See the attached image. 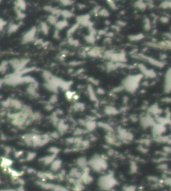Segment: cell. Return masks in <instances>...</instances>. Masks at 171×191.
<instances>
[{"label": "cell", "instance_id": "6da1fadb", "mask_svg": "<svg viewBox=\"0 0 171 191\" xmlns=\"http://www.w3.org/2000/svg\"><path fill=\"white\" fill-rule=\"evenodd\" d=\"M142 77H143V75H140H140L129 76L124 81L123 87L128 91L130 92V93H134L138 88L139 83L142 80Z\"/></svg>", "mask_w": 171, "mask_h": 191}, {"label": "cell", "instance_id": "7a4b0ae2", "mask_svg": "<svg viewBox=\"0 0 171 191\" xmlns=\"http://www.w3.org/2000/svg\"><path fill=\"white\" fill-rule=\"evenodd\" d=\"M90 167L92 168L95 171L100 172L105 170L107 168V164L102 158L99 156H95L90 160L89 162Z\"/></svg>", "mask_w": 171, "mask_h": 191}, {"label": "cell", "instance_id": "3957f363", "mask_svg": "<svg viewBox=\"0 0 171 191\" xmlns=\"http://www.w3.org/2000/svg\"><path fill=\"white\" fill-rule=\"evenodd\" d=\"M99 185L101 188L104 190H108L110 189L115 184V180L112 176H102L99 180Z\"/></svg>", "mask_w": 171, "mask_h": 191}, {"label": "cell", "instance_id": "277c9868", "mask_svg": "<svg viewBox=\"0 0 171 191\" xmlns=\"http://www.w3.org/2000/svg\"><path fill=\"white\" fill-rule=\"evenodd\" d=\"M140 124L144 128H148L149 127H153L156 124V120L152 118L150 114H147L142 116L140 119Z\"/></svg>", "mask_w": 171, "mask_h": 191}, {"label": "cell", "instance_id": "5b68a950", "mask_svg": "<svg viewBox=\"0 0 171 191\" xmlns=\"http://www.w3.org/2000/svg\"><path fill=\"white\" fill-rule=\"evenodd\" d=\"M166 130V128L164 125L158 124V123H156V124L152 127V133L154 137L163 135V133H165Z\"/></svg>", "mask_w": 171, "mask_h": 191}, {"label": "cell", "instance_id": "8992f818", "mask_svg": "<svg viewBox=\"0 0 171 191\" xmlns=\"http://www.w3.org/2000/svg\"><path fill=\"white\" fill-rule=\"evenodd\" d=\"M164 89L166 93H170L171 92V67L167 70L165 74Z\"/></svg>", "mask_w": 171, "mask_h": 191}, {"label": "cell", "instance_id": "52a82bcc", "mask_svg": "<svg viewBox=\"0 0 171 191\" xmlns=\"http://www.w3.org/2000/svg\"><path fill=\"white\" fill-rule=\"evenodd\" d=\"M138 67H139V69L140 71H141L142 74L145 75L146 77H149V78L156 77V73L153 71V70L148 69L145 66L142 65V64H140V65H138Z\"/></svg>", "mask_w": 171, "mask_h": 191}, {"label": "cell", "instance_id": "ba28073f", "mask_svg": "<svg viewBox=\"0 0 171 191\" xmlns=\"http://www.w3.org/2000/svg\"><path fill=\"white\" fill-rule=\"evenodd\" d=\"M36 28L35 27L32 28L31 30H29V31H28L25 35H24V38H23V40L25 42H31L32 40H34V36H35V34H36Z\"/></svg>", "mask_w": 171, "mask_h": 191}, {"label": "cell", "instance_id": "9c48e42d", "mask_svg": "<svg viewBox=\"0 0 171 191\" xmlns=\"http://www.w3.org/2000/svg\"><path fill=\"white\" fill-rule=\"evenodd\" d=\"M162 110L158 107V105L154 104L152 105L148 109V114L151 115V116H154L155 117L159 116V115L161 114Z\"/></svg>", "mask_w": 171, "mask_h": 191}, {"label": "cell", "instance_id": "30bf717a", "mask_svg": "<svg viewBox=\"0 0 171 191\" xmlns=\"http://www.w3.org/2000/svg\"><path fill=\"white\" fill-rule=\"evenodd\" d=\"M140 56H142L141 57H142V58H143L144 59H146V60H148V62H149L152 65L156 66V67H160V68H161L164 66L163 63H162V62H160V61H158L157 60H156V59H154V58H151V57L143 56V55H141V54H140Z\"/></svg>", "mask_w": 171, "mask_h": 191}, {"label": "cell", "instance_id": "8fae6325", "mask_svg": "<svg viewBox=\"0 0 171 191\" xmlns=\"http://www.w3.org/2000/svg\"><path fill=\"white\" fill-rule=\"evenodd\" d=\"M68 22L66 21V20H60V21L58 22V23L56 24V27L57 28V30H62L63 28H66L67 26H68Z\"/></svg>", "mask_w": 171, "mask_h": 191}, {"label": "cell", "instance_id": "7c38bea8", "mask_svg": "<svg viewBox=\"0 0 171 191\" xmlns=\"http://www.w3.org/2000/svg\"><path fill=\"white\" fill-rule=\"evenodd\" d=\"M85 126L86 127L88 130L92 131L95 129V127H96V122H94V121L90 120L88 122H86Z\"/></svg>", "mask_w": 171, "mask_h": 191}, {"label": "cell", "instance_id": "4fadbf2b", "mask_svg": "<svg viewBox=\"0 0 171 191\" xmlns=\"http://www.w3.org/2000/svg\"><path fill=\"white\" fill-rule=\"evenodd\" d=\"M61 166V161L60 160H54L52 163V170L53 171H57L60 169Z\"/></svg>", "mask_w": 171, "mask_h": 191}, {"label": "cell", "instance_id": "5bb4252c", "mask_svg": "<svg viewBox=\"0 0 171 191\" xmlns=\"http://www.w3.org/2000/svg\"><path fill=\"white\" fill-rule=\"evenodd\" d=\"M162 183H164L166 186H169L170 190L171 191V176H168L167 174L164 175L163 177V180H162Z\"/></svg>", "mask_w": 171, "mask_h": 191}, {"label": "cell", "instance_id": "9a60e30c", "mask_svg": "<svg viewBox=\"0 0 171 191\" xmlns=\"http://www.w3.org/2000/svg\"><path fill=\"white\" fill-rule=\"evenodd\" d=\"M128 38H129V39L131 41H138L143 39L144 38V36L142 34H139L136 35H131V36H130Z\"/></svg>", "mask_w": 171, "mask_h": 191}, {"label": "cell", "instance_id": "2e32d148", "mask_svg": "<svg viewBox=\"0 0 171 191\" xmlns=\"http://www.w3.org/2000/svg\"><path fill=\"white\" fill-rule=\"evenodd\" d=\"M48 22L49 24H52V25H56V24L58 23V20L57 18L54 15H50L48 16Z\"/></svg>", "mask_w": 171, "mask_h": 191}, {"label": "cell", "instance_id": "e0dca14e", "mask_svg": "<svg viewBox=\"0 0 171 191\" xmlns=\"http://www.w3.org/2000/svg\"><path fill=\"white\" fill-rule=\"evenodd\" d=\"M134 6L141 10H144L146 8V4L142 1H138L136 2L135 4H134Z\"/></svg>", "mask_w": 171, "mask_h": 191}, {"label": "cell", "instance_id": "ac0fdd59", "mask_svg": "<svg viewBox=\"0 0 171 191\" xmlns=\"http://www.w3.org/2000/svg\"><path fill=\"white\" fill-rule=\"evenodd\" d=\"M88 93H89L90 97L91 100L97 101V99H96V97L94 91L92 87L90 85L88 86Z\"/></svg>", "mask_w": 171, "mask_h": 191}, {"label": "cell", "instance_id": "d6986e66", "mask_svg": "<svg viewBox=\"0 0 171 191\" xmlns=\"http://www.w3.org/2000/svg\"><path fill=\"white\" fill-rule=\"evenodd\" d=\"M15 5H16V7H18V9H20V10H26V3H25V1H17V3H15Z\"/></svg>", "mask_w": 171, "mask_h": 191}, {"label": "cell", "instance_id": "ffe728a7", "mask_svg": "<svg viewBox=\"0 0 171 191\" xmlns=\"http://www.w3.org/2000/svg\"><path fill=\"white\" fill-rule=\"evenodd\" d=\"M105 111L108 115H114L118 113V111L115 108L112 107H108L106 108Z\"/></svg>", "mask_w": 171, "mask_h": 191}, {"label": "cell", "instance_id": "44dd1931", "mask_svg": "<svg viewBox=\"0 0 171 191\" xmlns=\"http://www.w3.org/2000/svg\"><path fill=\"white\" fill-rule=\"evenodd\" d=\"M158 168L160 170H161V171L166 173V172H168V165L166 164H165V163H161V164H160L159 165H158Z\"/></svg>", "mask_w": 171, "mask_h": 191}, {"label": "cell", "instance_id": "7402d4cb", "mask_svg": "<svg viewBox=\"0 0 171 191\" xmlns=\"http://www.w3.org/2000/svg\"><path fill=\"white\" fill-rule=\"evenodd\" d=\"M61 15H62L65 18H68L72 17V14L68 10H63V11H61Z\"/></svg>", "mask_w": 171, "mask_h": 191}, {"label": "cell", "instance_id": "603a6c76", "mask_svg": "<svg viewBox=\"0 0 171 191\" xmlns=\"http://www.w3.org/2000/svg\"><path fill=\"white\" fill-rule=\"evenodd\" d=\"M144 29L145 30H150V28H151V25H150V20L148 19V18H146L145 21H144Z\"/></svg>", "mask_w": 171, "mask_h": 191}, {"label": "cell", "instance_id": "cb8c5ba5", "mask_svg": "<svg viewBox=\"0 0 171 191\" xmlns=\"http://www.w3.org/2000/svg\"><path fill=\"white\" fill-rule=\"evenodd\" d=\"M160 7L166 9V8H171V1H164L160 4Z\"/></svg>", "mask_w": 171, "mask_h": 191}, {"label": "cell", "instance_id": "d4e9b609", "mask_svg": "<svg viewBox=\"0 0 171 191\" xmlns=\"http://www.w3.org/2000/svg\"><path fill=\"white\" fill-rule=\"evenodd\" d=\"M10 164H11V160H10L7 158H4L2 160V166L4 167H8Z\"/></svg>", "mask_w": 171, "mask_h": 191}, {"label": "cell", "instance_id": "484cf974", "mask_svg": "<svg viewBox=\"0 0 171 191\" xmlns=\"http://www.w3.org/2000/svg\"><path fill=\"white\" fill-rule=\"evenodd\" d=\"M140 141L142 145H145V146H148L151 143V141L149 139H142Z\"/></svg>", "mask_w": 171, "mask_h": 191}, {"label": "cell", "instance_id": "4316f807", "mask_svg": "<svg viewBox=\"0 0 171 191\" xmlns=\"http://www.w3.org/2000/svg\"><path fill=\"white\" fill-rule=\"evenodd\" d=\"M42 32H44L45 34H48V30H49V28H48V25H47V24L44 23V22L42 23Z\"/></svg>", "mask_w": 171, "mask_h": 191}, {"label": "cell", "instance_id": "83f0119b", "mask_svg": "<svg viewBox=\"0 0 171 191\" xmlns=\"http://www.w3.org/2000/svg\"><path fill=\"white\" fill-rule=\"evenodd\" d=\"M74 109H76V110L83 111L84 109V104L80 103H78L75 104Z\"/></svg>", "mask_w": 171, "mask_h": 191}, {"label": "cell", "instance_id": "f1b7e54d", "mask_svg": "<svg viewBox=\"0 0 171 191\" xmlns=\"http://www.w3.org/2000/svg\"><path fill=\"white\" fill-rule=\"evenodd\" d=\"M86 41L89 43H94L95 41V38L94 36L92 34H90L89 36H88L86 37Z\"/></svg>", "mask_w": 171, "mask_h": 191}, {"label": "cell", "instance_id": "f546056e", "mask_svg": "<svg viewBox=\"0 0 171 191\" xmlns=\"http://www.w3.org/2000/svg\"><path fill=\"white\" fill-rule=\"evenodd\" d=\"M75 95H76V94H75L74 92H72V91H68L66 93V97L68 98L69 100H71V99H72L74 98V97Z\"/></svg>", "mask_w": 171, "mask_h": 191}, {"label": "cell", "instance_id": "4dcf8cb0", "mask_svg": "<svg viewBox=\"0 0 171 191\" xmlns=\"http://www.w3.org/2000/svg\"><path fill=\"white\" fill-rule=\"evenodd\" d=\"M78 24H76V25L73 26L70 29L68 30V36H70V35L72 34V33H74L75 31H76V30L77 29V28L78 27Z\"/></svg>", "mask_w": 171, "mask_h": 191}, {"label": "cell", "instance_id": "1f68e13d", "mask_svg": "<svg viewBox=\"0 0 171 191\" xmlns=\"http://www.w3.org/2000/svg\"><path fill=\"white\" fill-rule=\"evenodd\" d=\"M98 13L100 14V15L104 16V17H107V16H109V12L107 11L106 9H102Z\"/></svg>", "mask_w": 171, "mask_h": 191}, {"label": "cell", "instance_id": "d6a6232c", "mask_svg": "<svg viewBox=\"0 0 171 191\" xmlns=\"http://www.w3.org/2000/svg\"><path fill=\"white\" fill-rule=\"evenodd\" d=\"M18 26L15 25V24H12V25L10 26V27L9 28V33H12L13 32H15L16 30H18Z\"/></svg>", "mask_w": 171, "mask_h": 191}, {"label": "cell", "instance_id": "836d02e7", "mask_svg": "<svg viewBox=\"0 0 171 191\" xmlns=\"http://www.w3.org/2000/svg\"><path fill=\"white\" fill-rule=\"evenodd\" d=\"M108 4L110 7L113 10H116L117 9V7L116 5V3H114V1H108Z\"/></svg>", "mask_w": 171, "mask_h": 191}, {"label": "cell", "instance_id": "e575fe53", "mask_svg": "<svg viewBox=\"0 0 171 191\" xmlns=\"http://www.w3.org/2000/svg\"><path fill=\"white\" fill-rule=\"evenodd\" d=\"M163 151H164V152L166 154H171V146H170V145H167V146L164 147Z\"/></svg>", "mask_w": 171, "mask_h": 191}, {"label": "cell", "instance_id": "d590c367", "mask_svg": "<svg viewBox=\"0 0 171 191\" xmlns=\"http://www.w3.org/2000/svg\"><path fill=\"white\" fill-rule=\"evenodd\" d=\"M138 150L141 152L142 153H146L148 152V149L146 148L145 146H144V145H140V146L138 147Z\"/></svg>", "mask_w": 171, "mask_h": 191}, {"label": "cell", "instance_id": "8d00e7d4", "mask_svg": "<svg viewBox=\"0 0 171 191\" xmlns=\"http://www.w3.org/2000/svg\"><path fill=\"white\" fill-rule=\"evenodd\" d=\"M61 2H62V4L64 5H72L73 3V1H69V0H66V1H61Z\"/></svg>", "mask_w": 171, "mask_h": 191}, {"label": "cell", "instance_id": "74e56055", "mask_svg": "<svg viewBox=\"0 0 171 191\" xmlns=\"http://www.w3.org/2000/svg\"><path fill=\"white\" fill-rule=\"evenodd\" d=\"M83 133H84V130H82V129H77L76 131L74 132V133L76 135H81V134H82Z\"/></svg>", "mask_w": 171, "mask_h": 191}, {"label": "cell", "instance_id": "f35d334b", "mask_svg": "<svg viewBox=\"0 0 171 191\" xmlns=\"http://www.w3.org/2000/svg\"><path fill=\"white\" fill-rule=\"evenodd\" d=\"M50 101L52 103H54L55 102L57 101V97L56 95H54L52 97H51Z\"/></svg>", "mask_w": 171, "mask_h": 191}, {"label": "cell", "instance_id": "ab89813d", "mask_svg": "<svg viewBox=\"0 0 171 191\" xmlns=\"http://www.w3.org/2000/svg\"><path fill=\"white\" fill-rule=\"evenodd\" d=\"M160 21L163 22V23H167V22L169 21V18L166 17H162L160 18Z\"/></svg>", "mask_w": 171, "mask_h": 191}, {"label": "cell", "instance_id": "60d3db41", "mask_svg": "<svg viewBox=\"0 0 171 191\" xmlns=\"http://www.w3.org/2000/svg\"><path fill=\"white\" fill-rule=\"evenodd\" d=\"M125 89V87H123V86H122V87H118L117 88H115L114 89V91L115 92H119V91H123V90Z\"/></svg>", "mask_w": 171, "mask_h": 191}, {"label": "cell", "instance_id": "b9f144b4", "mask_svg": "<svg viewBox=\"0 0 171 191\" xmlns=\"http://www.w3.org/2000/svg\"><path fill=\"white\" fill-rule=\"evenodd\" d=\"M97 93L100 94V95H104V91L102 89H101V88H99L97 90Z\"/></svg>", "mask_w": 171, "mask_h": 191}, {"label": "cell", "instance_id": "7bdbcfd3", "mask_svg": "<svg viewBox=\"0 0 171 191\" xmlns=\"http://www.w3.org/2000/svg\"><path fill=\"white\" fill-rule=\"evenodd\" d=\"M34 156H35V154L30 153L28 156V159H29V160H32V159L34 158Z\"/></svg>", "mask_w": 171, "mask_h": 191}, {"label": "cell", "instance_id": "ee69618b", "mask_svg": "<svg viewBox=\"0 0 171 191\" xmlns=\"http://www.w3.org/2000/svg\"><path fill=\"white\" fill-rule=\"evenodd\" d=\"M127 191H136V188L134 186H129L127 188Z\"/></svg>", "mask_w": 171, "mask_h": 191}, {"label": "cell", "instance_id": "f6af8a7d", "mask_svg": "<svg viewBox=\"0 0 171 191\" xmlns=\"http://www.w3.org/2000/svg\"><path fill=\"white\" fill-rule=\"evenodd\" d=\"M6 24V22H4L3 19H1V24H0V26H1V29L2 30V29H3V26H5Z\"/></svg>", "mask_w": 171, "mask_h": 191}, {"label": "cell", "instance_id": "bcb514c9", "mask_svg": "<svg viewBox=\"0 0 171 191\" xmlns=\"http://www.w3.org/2000/svg\"><path fill=\"white\" fill-rule=\"evenodd\" d=\"M89 80H90V81L92 83H94L95 85H98V81H96V80L94 79L93 78H91V79H89Z\"/></svg>", "mask_w": 171, "mask_h": 191}, {"label": "cell", "instance_id": "7dc6e473", "mask_svg": "<svg viewBox=\"0 0 171 191\" xmlns=\"http://www.w3.org/2000/svg\"><path fill=\"white\" fill-rule=\"evenodd\" d=\"M1 191H16V190H1Z\"/></svg>", "mask_w": 171, "mask_h": 191}]
</instances>
